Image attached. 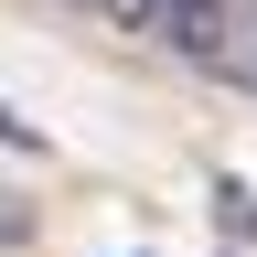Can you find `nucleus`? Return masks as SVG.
Masks as SVG:
<instances>
[{
	"instance_id": "obj_4",
	"label": "nucleus",
	"mask_w": 257,
	"mask_h": 257,
	"mask_svg": "<svg viewBox=\"0 0 257 257\" xmlns=\"http://www.w3.org/2000/svg\"><path fill=\"white\" fill-rule=\"evenodd\" d=\"M11 236H22V214H11V204H0V246H11Z\"/></svg>"
},
{
	"instance_id": "obj_3",
	"label": "nucleus",
	"mask_w": 257,
	"mask_h": 257,
	"mask_svg": "<svg viewBox=\"0 0 257 257\" xmlns=\"http://www.w3.org/2000/svg\"><path fill=\"white\" fill-rule=\"evenodd\" d=\"M96 22H118V32H161V0H86Z\"/></svg>"
},
{
	"instance_id": "obj_1",
	"label": "nucleus",
	"mask_w": 257,
	"mask_h": 257,
	"mask_svg": "<svg viewBox=\"0 0 257 257\" xmlns=\"http://www.w3.org/2000/svg\"><path fill=\"white\" fill-rule=\"evenodd\" d=\"M161 43L225 86H246L257 75V0H161Z\"/></svg>"
},
{
	"instance_id": "obj_5",
	"label": "nucleus",
	"mask_w": 257,
	"mask_h": 257,
	"mask_svg": "<svg viewBox=\"0 0 257 257\" xmlns=\"http://www.w3.org/2000/svg\"><path fill=\"white\" fill-rule=\"evenodd\" d=\"M246 86H257V75H246Z\"/></svg>"
},
{
	"instance_id": "obj_2",
	"label": "nucleus",
	"mask_w": 257,
	"mask_h": 257,
	"mask_svg": "<svg viewBox=\"0 0 257 257\" xmlns=\"http://www.w3.org/2000/svg\"><path fill=\"white\" fill-rule=\"evenodd\" d=\"M214 257H257V182L246 172L214 182Z\"/></svg>"
}]
</instances>
